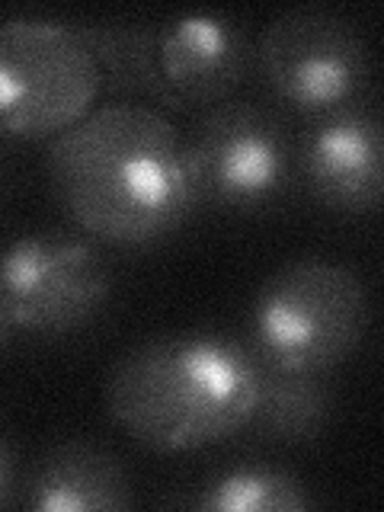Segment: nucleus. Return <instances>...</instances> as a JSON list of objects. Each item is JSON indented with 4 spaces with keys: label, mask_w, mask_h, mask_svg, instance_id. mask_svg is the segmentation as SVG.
I'll use <instances>...</instances> for the list:
<instances>
[{
    "label": "nucleus",
    "mask_w": 384,
    "mask_h": 512,
    "mask_svg": "<svg viewBox=\"0 0 384 512\" xmlns=\"http://www.w3.org/2000/svg\"><path fill=\"white\" fill-rule=\"evenodd\" d=\"M205 512H301L314 506L304 480L272 464H234L208 477L189 500Z\"/></svg>",
    "instance_id": "obj_12"
},
{
    "label": "nucleus",
    "mask_w": 384,
    "mask_h": 512,
    "mask_svg": "<svg viewBox=\"0 0 384 512\" xmlns=\"http://www.w3.org/2000/svg\"><path fill=\"white\" fill-rule=\"evenodd\" d=\"M112 266L90 237L36 231L16 237L0 266V327L13 333L64 336L106 308Z\"/></svg>",
    "instance_id": "obj_8"
},
{
    "label": "nucleus",
    "mask_w": 384,
    "mask_h": 512,
    "mask_svg": "<svg viewBox=\"0 0 384 512\" xmlns=\"http://www.w3.org/2000/svg\"><path fill=\"white\" fill-rule=\"evenodd\" d=\"M263 362L224 330L160 333L128 349L106 378V410L151 452L228 442L253 420Z\"/></svg>",
    "instance_id": "obj_2"
},
{
    "label": "nucleus",
    "mask_w": 384,
    "mask_h": 512,
    "mask_svg": "<svg viewBox=\"0 0 384 512\" xmlns=\"http://www.w3.org/2000/svg\"><path fill=\"white\" fill-rule=\"evenodd\" d=\"M20 506L29 512H122L132 506V480L106 448L61 442L32 464Z\"/></svg>",
    "instance_id": "obj_10"
},
{
    "label": "nucleus",
    "mask_w": 384,
    "mask_h": 512,
    "mask_svg": "<svg viewBox=\"0 0 384 512\" xmlns=\"http://www.w3.org/2000/svg\"><path fill=\"white\" fill-rule=\"evenodd\" d=\"M199 202L228 215H260L298 183V141L256 103L212 106L186 135Z\"/></svg>",
    "instance_id": "obj_7"
},
{
    "label": "nucleus",
    "mask_w": 384,
    "mask_h": 512,
    "mask_svg": "<svg viewBox=\"0 0 384 512\" xmlns=\"http://www.w3.org/2000/svg\"><path fill=\"white\" fill-rule=\"evenodd\" d=\"M333 416V394L324 375H285L263 372L260 400L247 429L266 442L304 445L327 429Z\"/></svg>",
    "instance_id": "obj_11"
},
{
    "label": "nucleus",
    "mask_w": 384,
    "mask_h": 512,
    "mask_svg": "<svg viewBox=\"0 0 384 512\" xmlns=\"http://www.w3.org/2000/svg\"><path fill=\"white\" fill-rule=\"evenodd\" d=\"M45 180L74 228L112 247H151L202 205L189 144L164 112L103 103L45 151Z\"/></svg>",
    "instance_id": "obj_1"
},
{
    "label": "nucleus",
    "mask_w": 384,
    "mask_h": 512,
    "mask_svg": "<svg viewBox=\"0 0 384 512\" xmlns=\"http://www.w3.org/2000/svg\"><path fill=\"white\" fill-rule=\"evenodd\" d=\"M298 183L333 215H372L384 208V116L349 106L314 119L298 138Z\"/></svg>",
    "instance_id": "obj_9"
},
{
    "label": "nucleus",
    "mask_w": 384,
    "mask_h": 512,
    "mask_svg": "<svg viewBox=\"0 0 384 512\" xmlns=\"http://www.w3.org/2000/svg\"><path fill=\"white\" fill-rule=\"evenodd\" d=\"M16 455H13V442L4 439L0 442V506H13L16 503Z\"/></svg>",
    "instance_id": "obj_13"
},
{
    "label": "nucleus",
    "mask_w": 384,
    "mask_h": 512,
    "mask_svg": "<svg viewBox=\"0 0 384 512\" xmlns=\"http://www.w3.org/2000/svg\"><path fill=\"white\" fill-rule=\"evenodd\" d=\"M103 68L77 23L10 16L0 29V125L7 138L55 141L96 109Z\"/></svg>",
    "instance_id": "obj_5"
},
{
    "label": "nucleus",
    "mask_w": 384,
    "mask_h": 512,
    "mask_svg": "<svg viewBox=\"0 0 384 512\" xmlns=\"http://www.w3.org/2000/svg\"><path fill=\"white\" fill-rule=\"evenodd\" d=\"M103 68L106 90L167 109L231 100L250 68L247 32L228 13H183L157 23H77Z\"/></svg>",
    "instance_id": "obj_3"
},
{
    "label": "nucleus",
    "mask_w": 384,
    "mask_h": 512,
    "mask_svg": "<svg viewBox=\"0 0 384 512\" xmlns=\"http://www.w3.org/2000/svg\"><path fill=\"white\" fill-rule=\"evenodd\" d=\"M368 330V288L330 260H295L253 295L247 343L269 372L327 375L359 349Z\"/></svg>",
    "instance_id": "obj_4"
},
{
    "label": "nucleus",
    "mask_w": 384,
    "mask_h": 512,
    "mask_svg": "<svg viewBox=\"0 0 384 512\" xmlns=\"http://www.w3.org/2000/svg\"><path fill=\"white\" fill-rule=\"evenodd\" d=\"M253 61L269 93L311 122L362 106L372 87V48L359 26L320 7L279 13L260 32Z\"/></svg>",
    "instance_id": "obj_6"
}]
</instances>
